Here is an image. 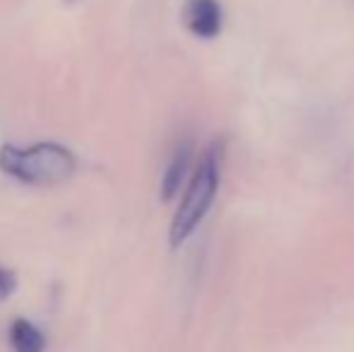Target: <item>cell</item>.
Segmentation results:
<instances>
[{
	"mask_svg": "<svg viewBox=\"0 0 354 352\" xmlns=\"http://www.w3.org/2000/svg\"><path fill=\"white\" fill-rule=\"evenodd\" d=\"M75 155L56 142H39L32 147H0V169L8 176L32 186H53L75 174Z\"/></svg>",
	"mask_w": 354,
	"mask_h": 352,
	"instance_id": "cell-1",
	"label": "cell"
},
{
	"mask_svg": "<svg viewBox=\"0 0 354 352\" xmlns=\"http://www.w3.org/2000/svg\"><path fill=\"white\" fill-rule=\"evenodd\" d=\"M219 176H222V152L214 145L198 162L191 181H188L186 193H183L181 205H178L176 215H174L171 230H169V241H171L174 249L181 246L210 212L219 191Z\"/></svg>",
	"mask_w": 354,
	"mask_h": 352,
	"instance_id": "cell-2",
	"label": "cell"
},
{
	"mask_svg": "<svg viewBox=\"0 0 354 352\" xmlns=\"http://www.w3.org/2000/svg\"><path fill=\"white\" fill-rule=\"evenodd\" d=\"M224 12L219 0H186L183 24L198 39H214L222 32Z\"/></svg>",
	"mask_w": 354,
	"mask_h": 352,
	"instance_id": "cell-3",
	"label": "cell"
},
{
	"mask_svg": "<svg viewBox=\"0 0 354 352\" xmlns=\"http://www.w3.org/2000/svg\"><path fill=\"white\" fill-rule=\"evenodd\" d=\"M188 169H191V142H183V145H178V150L174 152L171 162H169L167 172H164V178H162L164 201H171V198L176 196V191L183 186V181H186Z\"/></svg>",
	"mask_w": 354,
	"mask_h": 352,
	"instance_id": "cell-4",
	"label": "cell"
},
{
	"mask_svg": "<svg viewBox=\"0 0 354 352\" xmlns=\"http://www.w3.org/2000/svg\"><path fill=\"white\" fill-rule=\"evenodd\" d=\"M10 345L15 352H44L46 348V338L34 324L24 319H17L10 326Z\"/></svg>",
	"mask_w": 354,
	"mask_h": 352,
	"instance_id": "cell-5",
	"label": "cell"
},
{
	"mask_svg": "<svg viewBox=\"0 0 354 352\" xmlns=\"http://www.w3.org/2000/svg\"><path fill=\"white\" fill-rule=\"evenodd\" d=\"M15 290V277L10 270H5V268H0V299L8 295H12Z\"/></svg>",
	"mask_w": 354,
	"mask_h": 352,
	"instance_id": "cell-6",
	"label": "cell"
},
{
	"mask_svg": "<svg viewBox=\"0 0 354 352\" xmlns=\"http://www.w3.org/2000/svg\"><path fill=\"white\" fill-rule=\"evenodd\" d=\"M66 3H75V0H66Z\"/></svg>",
	"mask_w": 354,
	"mask_h": 352,
	"instance_id": "cell-7",
	"label": "cell"
}]
</instances>
